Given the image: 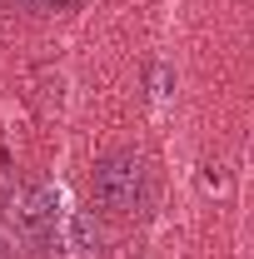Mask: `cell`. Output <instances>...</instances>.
Here are the masks:
<instances>
[{"instance_id":"6da1fadb","label":"cell","mask_w":254,"mask_h":259,"mask_svg":"<svg viewBox=\"0 0 254 259\" xmlns=\"http://www.w3.org/2000/svg\"><path fill=\"white\" fill-rule=\"evenodd\" d=\"M60 220H65L60 190L45 185V180L15 185V190L5 194V225H10V234H15L30 254H50V249L60 244Z\"/></svg>"},{"instance_id":"7a4b0ae2","label":"cell","mask_w":254,"mask_h":259,"mask_svg":"<svg viewBox=\"0 0 254 259\" xmlns=\"http://www.w3.org/2000/svg\"><path fill=\"white\" fill-rule=\"evenodd\" d=\"M95 199L110 214H140L145 209V164L130 150H110L95 160Z\"/></svg>"},{"instance_id":"3957f363","label":"cell","mask_w":254,"mask_h":259,"mask_svg":"<svg viewBox=\"0 0 254 259\" xmlns=\"http://www.w3.org/2000/svg\"><path fill=\"white\" fill-rule=\"evenodd\" d=\"M60 244H65L75 259H100L105 234H100L95 214H90V209H65V220H60Z\"/></svg>"},{"instance_id":"277c9868","label":"cell","mask_w":254,"mask_h":259,"mask_svg":"<svg viewBox=\"0 0 254 259\" xmlns=\"http://www.w3.org/2000/svg\"><path fill=\"white\" fill-rule=\"evenodd\" d=\"M20 15H55V10H70L75 0H10Z\"/></svg>"}]
</instances>
